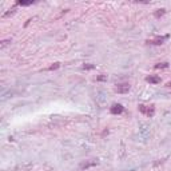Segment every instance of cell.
<instances>
[{"label": "cell", "mask_w": 171, "mask_h": 171, "mask_svg": "<svg viewBox=\"0 0 171 171\" xmlns=\"http://www.w3.org/2000/svg\"><path fill=\"white\" fill-rule=\"evenodd\" d=\"M167 67H169V63H167V62H163V63H158V64L154 65V68H155V70H163V68H167Z\"/></svg>", "instance_id": "obj_7"}, {"label": "cell", "mask_w": 171, "mask_h": 171, "mask_svg": "<svg viewBox=\"0 0 171 171\" xmlns=\"http://www.w3.org/2000/svg\"><path fill=\"white\" fill-rule=\"evenodd\" d=\"M123 111H124V107H123V104H120V103H115L110 107V112L112 114V115H120Z\"/></svg>", "instance_id": "obj_4"}, {"label": "cell", "mask_w": 171, "mask_h": 171, "mask_svg": "<svg viewBox=\"0 0 171 171\" xmlns=\"http://www.w3.org/2000/svg\"><path fill=\"white\" fill-rule=\"evenodd\" d=\"M96 80H99V82L107 80V75H100V76H98V78H96Z\"/></svg>", "instance_id": "obj_11"}, {"label": "cell", "mask_w": 171, "mask_h": 171, "mask_svg": "<svg viewBox=\"0 0 171 171\" xmlns=\"http://www.w3.org/2000/svg\"><path fill=\"white\" fill-rule=\"evenodd\" d=\"M59 67H60V63H55V64L50 65V67H48L47 70H48V71H54V70H58Z\"/></svg>", "instance_id": "obj_10"}, {"label": "cell", "mask_w": 171, "mask_h": 171, "mask_svg": "<svg viewBox=\"0 0 171 171\" xmlns=\"http://www.w3.org/2000/svg\"><path fill=\"white\" fill-rule=\"evenodd\" d=\"M95 164H98V162H87V163H83V164H80V169L83 170V169H88V167H91V166H95Z\"/></svg>", "instance_id": "obj_9"}, {"label": "cell", "mask_w": 171, "mask_h": 171, "mask_svg": "<svg viewBox=\"0 0 171 171\" xmlns=\"http://www.w3.org/2000/svg\"><path fill=\"white\" fill-rule=\"evenodd\" d=\"M166 87H171V82H170V83H167V84H166Z\"/></svg>", "instance_id": "obj_14"}, {"label": "cell", "mask_w": 171, "mask_h": 171, "mask_svg": "<svg viewBox=\"0 0 171 171\" xmlns=\"http://www.w3.org/2000/svg\"><path fill=\"white\" fill-rule=\"evenodd\" d=\"M92 68H95V65H92V64H87V65H83V70H92Z\"/></svg>", "instance_id": "obj_12"}, {"label": "cell", "mask_w": 171, "mask_h": 171, "mask_svg": "<svg viewBox=\"0 0 171 171\" xmlns=\"http://www.w3.org/2000/svg\"><path fill=\"white\" fill-rule=\"evenodd\" d=\"M164 13H166V10H164V8H162V10H156L155 12H154V16H155L156 19H159L161 16H163Z\"/></svg>", "instance_id": "obj_8"}, {"label": "cell", "mask_w": 171, "mask_h": 171, "mask_svg": "<svg viewBox=\"0 0 171 171\" xmlns=\"http://www.w3.org/2000/svg\"><path fill=\"white\" fill-rule=\"evenodd\" d=\"M33 0H30V1H22V0H19V1H16V5H22V7H27V5H32L33 4Z\"/></svg>", "instance_id": "obj_6"}, {"label": "cell", "mask_w": 171, "mask_h": 171, "mask_svg": "<svg viewBox=\"0 0 171 171\" xmlns=\"http://www.w3.org/2000/svg\"><path fill=\"white\" fill-rule=\"evenodd\" d=\"M138 110L141 114L146 115L147 118H152L155 115V107L154 106H144V104H139L138 106Z\"/></svg>", "instance_id": "obj_1"}, {"label": "cell", "mask_w": 171, "mask_h": 171, "mask_svg": "<svg viewBox=\"0 0 171 171\" xmlns=\"http://www.w3.org/2000/svg\"><path fill=\"white\" fill-rule=\"evenodd\" d=\"M146 82L150 84H159L161 83V78H159V76H155V75H150L146 78Z\"/></svg>", "instance_id": "obj_5"}, {"label": "cell", "mask_w": 171, "mask_h": 171, "mask_svg": "<svg viewBox=\"0 0 171 171\" xmlns=\"http://www.w3.org/2000/svg\"><path fill=\"white\" fill-rule=\"evenodd\" d=\"M130 90H131V86H130V83H127V82L116 84V87H115V91L118 94H127Z\"/></svg>", "instance_id": "obj_3"}, {"label": "cell", "mask_w": 171, "mask_h": 171, "mask_svg": "<svg viewBox=\"0 0 171 171\" xmlns=\"http://www.w3.org/2000/svg\"><path fill=\"white\" fill-rule=\"evenodd\" d=\"M170 38V35H166V36H155L154 39H149L147 40V44H152V45H162L164 43V40Z\"/></svg>", "instance_id": "obj_2"}, {"label": "cell", "mask_w": 171, "mask_h": 171, "mask_svg": "<svg viewBox=\"0 0 171 171\" xmlns=\"http://www.w3.org/2000/svg\"><path fill=\"white\" fill-rule=\"evenodd\" d=\"M8 42H10V40H3V42H1V43H3V44H1V48H4L5 45L8 44Z\"/></svg>", "instance_id": "obj_13"}]
</instances>
